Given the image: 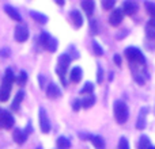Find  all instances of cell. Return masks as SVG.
<instances>
[{"mask_svg":"<svg viewBox=\"0 0 155 149\" xmlns=\"http://www.w3.org/2000/svg\"><path fill=\"white\" fill-rule=\"evenodd\" d=\"M40 126L42 133H49L51 132V122H49L48 115H46L45 110L42 107L40 109Z\"/></svg>","mask_w":155,"mask_h":149,"instance_id":"obj_7","label":"cell"},{"mask_svg":"<svg viewBox=\"0 0 155 149\" xmlns=\"http://www.w3.org/2000/svg\"><path fill=\"white\" fill-rule=\"evenodd\" d=\"M46 95L51 99H56L59 96H61V91H60L59 85L54 84V83H51V84L46 87Z\"/></svg>","mask_w":155,"mask_h":149,"instance_id":"obj_9","label":"cell"},{"mask_svg":"<svg viewBox=\"0 0 155 149\" xmlns=\"http://www.w3.org/2000/svg\"><path fill=\"white\" fill-rule=\"evenodd\" d=\"M4 11L7 12V15L10 16V18L14 19V21H16V22H21V21H22V18H21V15H19V12L12 7V5L5 4V5H4Z\"/></svg>","mask_w":155,"mask_h":149,"instance_id":"obj_13","label":"cell"},{"mask_svg":"<svg viewBox=\"0 0 155 149\" xmlns=\"http://www.w3.org/2000/svg\"><path fill=\"white\" fill-rule=\"evenodd\" d=\"M71 147L70 140H67L65 137H59L57 138V148L59 149H68Z\"/></svg>","mask_w":155,"mask_h":149,"instance_id":"obj_21","label":"cell"},{"mask_svg":"<svg viewBox=\"0 0 155 149\" xmlns=\"http://www.w3.org/2000/svg\"><path fill=\"white\" fill-rule=\"evenodd\" d=\"M70 18H71V21H72V23H74V26L75 27H82L83 18H82V15H80L79 11L72 10L71 11V14H70Z\"/></svg>","mask_w":155,"mask_h":149,"instance_id":"obj_12","label":"cell"},{"mask_svg":"<svg viewBox=\"0 0 155 149\" xmlns=\"http://www.w3.org/2000/svg\"><path fill=\"white\" fill-rule=\"evenodd\" d=\"M93 49H94L95 56H102V54H104V49L99 46V43L97 42V41H93Z\"/></svg>","mask_w":155,"mask_h":149,"instance_id":"obj_25","label":"cell"},{"mask_svg":"<svg viewBox=\"0 0 155 149\" xmlns=\"http://www.w3.org/2000/svg\"><path fill=\"white\" fill-rule=\"evenodd\" d=\"M118 149H129V144H128V140L125 137H121L120 142H118Z\"/></svg>","mask_w":155,"mask_h":149,"instance_id":"obj_28","label":"cell"},{"mask_svg":"<svg viewBox=\"0 0 155 149\" xmlns=\"http://www.w3.org/2000/svg\"><path fill=\"white\" fill-rule=\"evenodd\" d=\"M12 137H14V141L16 142V144L22 145L26 142V138H27V134L25 133V132H22L21 129H14L12 132Z\"/></svg>","mask_w":155,"mask_h":149,"instance_id":"obj_10","label":"cell"},{"mask_svg":"<svg viewBox=\"0 0 155 149\" xmlns=\"http://www.w3.org/2000/svg\"><path fill=\"white\" fill-rule=\"evenodd\" d=\"M14 126V117L7 110L0 109V129H11Z\"/></svg>","mask_w":155,"mask_h":149,"instance_id":"obj_5","label":"cell"},{"mask_svg":"<svg viewBox=\"0 0 155 149\" xmlns=\"http://www.w3.org/2000/svg\"><path fill=\"white\" fill-rule=\"evenodd\" d=\"M80 106H82V100H79V99H76V100L74 102V104H72V107H74V110H75V111L80 110Z\"/></svg>","mask_w":155,"mask_h":149,"instance_id":"obj_32","label":"cell"},{"mask_svg":"<svg viewBox=\"0 0 155 149\" xmlns=\"http://www.w3.org/2000/svg\"><path fill=\"white\" fill-rule=\"evenodd\" d=\"M82 76H83V72H82V69H80L79 67L74 68V69L71 71V74H70L71 81L72 83H79L80 80H82Z\"/></svg>","mask_w":155,"mask_h":149,"instance_id":"obj_16","label":"cell"},{"mask_svg":"<svg viewBox=\"0 0 155 149\" xmlns=\"http://www.w3.org/2000/svg\"><path fill=\"white\" fill-rule=\"evenodd\" d=\"M150 149H155V148H153V147H151V148H150Z\"/></svg>","mask_w":155,"mask_h":149,"instance_id":"obj_35","label":"cell"},{"mask_svg":"<svg viewBox=\"0 0 155 149\" xmlns=\"http://www.w3.org/2000/svg\"><path fill=\"white\" fill-rule=\"evenodd\" d=\"M41 43H42V46L46 49V50L49 52H56L57 49V41L54 40L53 37H51V34L46 31H44L42 34H41Z\"/></svg>","mask_w":155,"mask_h":149,"instance_id":"obj_4","label":"cell"},{"mask_svg":"<svg viewBox=\"0 0 155 149\" xmlns=\"http://www.w3.org/2000/svg\"><path fill=\"white\" fill-rule=\"evenodd\" d=\"M147 109H143L139 114V118H137V123H136V129L137 130H143L146 128V115H147Z\"/></svg>","mask_w":155,"mask_h":149,"instance_id":"obj_15","label":"cell"},{"mask_svg":"<svg viewBox=\"0 0 155 149\" xmlns=\"http://www.w3.org/2000/svg\"><path fill=\"white\" fill-rule=\"evenodd\" d=\"M144 5H146V8H147V12L150 14L151 16H153V19H155V3L147 2Z\"/></svg>","mask_w":155,"mask_h":149,"instance_id":"obj_24","label":"cell"},{"mask_svg":"<svg viewBox=\"0 0 155 149\" xmlns=\"http://www.w3.org/2000/svg\"><path fill=\"white\" fill-rule=\"evenodd\" d=\"M38 149H41V148H38Z\"/></svg>","mask_w":155,"mask_h":149,"instance_id":"obj_36","label":"cell"},{"mask_svg":"<svg viewBox=\"0 0 155 149\" xmlns=\"http://www.w3.org/2000/svg\"><path fill=\"white\" fill-rule=\"evenodd\" d=\"M15 81V76H14L12 69H5L4 77L2 81V87H0V102H7L10 98V92H11V87L12 83Z\"/></svg>","mask_w":155,"mask_h":149,"instance_id":"obj_1","label":"cell"},{"mask_svg":"<svg viewBox=\"0 0 155 149\" xmlns=\"http://www.w3.org/2000/svg\"><path fill=\"white\" fill-rule=\"evenodd\" d=\"M123 18H124V11L121 8H116V10L112 11L110 14V18H109V23L112 26H118V24L123 22Z\"/></svg>","mask_w":155,"mask_h":149,"instance_id":"obj_8","label":"cell"},{"mask_svg":"<svg viewBox=\"0 0 155 149\" xmlns=\"http://www.w3.org/2000/svg\"><path fill=\"white\" fill-rule=\"evenodd\" d=\"M94 7H95V3H94L93 0H84V2H82V8H83V11H86V14H87L88 16L93 15Z\"/></svg>","mask_w":155,"mask_h":149,"instance_id":"obj_17","label":"cell"},{"mask_svg":"<svg viewBox=\"0 0 155 149\" xmlns=\"http://www.w3.org/2000/svg\"><path fill=\"white\" fill-rule=\"evenodd\" d=\"M94 103H95V96H94L93 94H91V95H87L82 100V106L84 107V109H90L91 106H94Z\"/></svg>","mask_w":155,"mask_h":149,"instance_id":"obj_20","label":"cell"},{"mask_svg":"<svg viewBox=\"0 0 155 149\" xmlns=\"http://www.w3.org/2000/svg\"><path fill=\"white\" fill-rule=\"evenodd\" d=\"M137 3L136 2H124L123 4V11L125 14H128V15H134L135 12L137 11Z\"/></svg>","mask_w":155,"mask_h":149,"instance_id":"obj_11","label":"cell"},{"mask_svg":"<svg viewBox=\"0 0 155 149\" xmlns=\"http://www.w3.org/2000/svg\"><path fill=\"white\" fill-rule=\"evenodd\" d=\"M8 53H10V50H8V49L0 50V56H3V57H8Z\"/></svg>","mask_w":155,"mask_h":149,"instance_id":"obj_34","label":"cell"},{"mask_svg":"<svg viewBox=\"0 0 155 149\" xmlns=\"http://www.w3.org/2000/svg\"><path fill=\"white\" fill-rule=\"evenodd\" d=\"M94 91V84L93 83H86L84 84V87L80 90V95H84V94H90L91 95V92Z\"/></svg>","mask_w":155,"mask_h":149,"instance_id":"obj_23","label":"cell"},{"mask_svg":"<svg viewBox=\"0 0 155 149\" xmlns=\"http://www.w3.org/2000/svg\"><path fill=\"white\" fill-rule=\"evenodd\" d=\"M113 109H114V118L118 123H125L127 119L129 117V111H128V106H127L124 102L117 100L113 104Z\"/></svg>","mask_w":155,"mask_h":149,"instance_id":"obj_2","label":"cell"},{"mask_svg":"<svg viewBox=\"0 0 155 149\" xmlns=\"http://www.w3.org/2000/svg\"><path fill=\"white\" fill-rule=\"evenodd\" d=\"M23 96H25L23 91H19V92L15 95V98H14V100H12V104H11V109H12L14 111H16V110L19 109V104H21V102L23 100Z\"/></svg>","mask_w":155,"mask_h":149,"instance_id":"obj_18","label":"cell"},{"mask_svg":"<svg viewBox=\"0 0 155 149\" xmlns=\"http://www.w3.org/2000/svg\"><path fill=\"white\" fill-rule=\"evenodd\" d=\"M30 16H31L35 22H38V23H42L44 24V23H46V22H48V16L42 15V14L37 12V11H31V12H30Z\"/></svg>","mask_w":155,"mask_h":149,"instance_id":"obj_19","label":"cell"},{"mask_svg":"<svg viewBox=\"0 0 155 149\" xmlns=\"http://www.w3.org/2000/svg\"><path fill=\"white\" fill-rule=\"evenodd\" d=\"M116 4L114 0H102V7L105 8V10H110V8H113Z\"/></svg>","mask_w":155,"mask_h":149,"instance_id":"obj_27","label":"cell"},{"mask_svg":"<svg viewBox=\"0 0 155 149\" xmlns=\"http://www.w3.org/2000/svg\"><path fill=\"white\" fill-rule=\"evenodd\" d=\"M151 145H150V140H148V137L143 136L142 138H140V142H139V149H150Z\"/></svg>","mask_w":155,"mask_h":149,"instance_id":"obj_22","label":"cell"},{"mask_svg":"<svg viewBox=\"0 0 155 149\" xmlns=\"http://www.w3.org/2000/svg\"><path fill=\"white\" fill-rule=\"evenodd\" d=\"M97 80H98V83H102V80H104V69L101 67H98V71H97Z\"/></svg>","mask_w":155,"mask_h":149,"instance_id":"obj_30","label":"cell"},{"mask_svg":"<svg viewBox=\"0 0 155 149\" xmlns=\"http://www.w3.org/2000/svg\"><path fill=\"white\" fill-rule=\"evenodd\" d=\"M146 31H147L148 38H155V26H150V24H148L147 29H146Z\"/></svg>","mask_w":155,"mask_h":149,"instance_id":"obj_29","label":"cell"},{"mask_svg":"<svg viewBox=\"0 0 155 149\" xmlns=\"http://www.w3.org/2000/svg\"><path fill=\"white\" fill-rule=\"evenodd\" d=\"M90 26H91V33H93V34H97V33H98V29H97V22L95 21H91L90 22Z\"/></svg>","mask_w":155,"mask_h":149,"instance_id":"obj_31","label":"cell"},{"mask_svg":"<svg viewBox=\"0 0 155 149\" xmlns=\"http://www.w3.org/2000/svg\"><path fill=\"white\" fill-rule=\"evenodd\" d=\"M113 61H114L117 65H121V57L118 56V54H116V56L113 57Z\"/></svg>","mask_w":155,"mask_h":149,"instance_id":"obj_33","label":"cell"},{"mask_svg":"<svg viewBox=\"0 0 155 149\" xmlns=\"http://www.w3.org/2000/svg\"><path fill=\"white\" fill-rule=\"evenodd\" d=\"M15 40L18 42H25V41L29 38V29H27L26 24H18L15 27Z\"/></svg>","mask_w":155,"mask_h":149,"instance_id":"obj_6","label":"cell"},{"mask_svg":"<svg viewBox=\"0 0 155 149\" xmlns=\"http://www.w3.org/2000/svg\"><path fill=\"white\" fill-rule=\"evenodd\" d=\"M124 54L127 56V59L129 60V62H131V65H136V64H140V65H144L146 64V59L144 56L142 54V52L139 50L137 48H127L125 52H124Z\"/></svg>","mask_w":155,"mask_h":149,"instance_id":"obj_3","label":"cell"},{"mask_svg":"<svg viewBox=\"0 0 155 149\" xmlns=\"http://www.w3.org/2000/svg\"><path fill=\"white\" fill-rule=\"evenodd\" d=\"M26 81H27V73L22 71V72L19 73L18 79H16V83H18L19 85H23V84H25V83H26Z\"/></svg>","mask_w":155,"mask_h":149,"instance_id":"obj_26","label":"cell"},{"mask_svg":"<svg viewBox=\"0 0 155 149\" xmlns=\"http://www.w3.org/2000/svg\"><path fill=\"white\" fill-rule=\"evenodd\" d=\"M87 140H90V141L93 142V145L97 149H105V141H104V138H102V137H99V136H90V134H88Z\"/></svg>","mask_w":155,"mask_h":149,"instance_id":"obj_14","label":"cell"}]
</instances>
